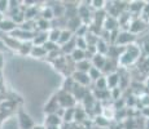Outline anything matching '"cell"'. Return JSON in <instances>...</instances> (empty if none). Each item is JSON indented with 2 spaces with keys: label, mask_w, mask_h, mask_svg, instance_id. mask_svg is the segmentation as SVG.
Instances as JSON below:
<instances>
[{
  "label": "cell",
  "mask_w": 149,
  "mask_h": 129,
  "mask_svg": "<svg viewBox=\"0 0 149 129\" xmlns=\"http://www.w3.org/2000/svg\"><path fill=\"white\" fill-rule=\"evenodd\" d=\"M140 54H141V48L137 44H130L127 47L123 48L121 56L118 58V66L121 67H128V66H132L134 63H136L140 58Z\"/></svg>",
  "instance_id": "cell-1"
},
{
  "label": "cell",
  "mask_w": 149,
  "mask_h": 129,
  "mask_svg": "<svg viewBox=\"0 0 149 129\" xmlns=\"http://www.w3.org/2000/svg\"><path fill=\"white\" fill-rule=\"evenodd\" d=\"M136 41V36L134 34H131L130 31L127 30H121L118 31V35L116 38V41H114V45L116 47H127L130 44H134Z\"/></svg>",
  "instance_id": "cell-2"
},
{
  "label": "cell",
  "mask_w": 149,
  "mask_h": 129,
  "mask_svg": "<svg viewBox=\"0 0 149 129\" xmlns=\"http://www.w3.org/2000/svg\"><path fill=\"white\" fill-rule=\"evenodd\" d=\"M56 98H57V102H58V106L60 108H70V107H74L75 105V98L71 96V93H68V92H58L56 94Z\"/></svg>",
  "instance_id": "cell-3"
},
{
  "label": "cell",
  "mask_w": 149,
  "mask_h": 129,
  "mask_svg": "<svg viewBox=\"0 0 149 129\" xmlns=\"http://www.w3.org/2000/svg\"><path fill=\"white\" fill-rule=\"evenodd\" d=\"M147 28H148V23L143 18H132L130 22V25H128L127 31H130L131 34H134V35L136 36L137 34L144 32Z\"/></svg>",
  "instance_id": "cell-4"
},
{
  "label": "cell",
  "mask_w": 149,
  "mask_h": 129,
  "mask_svg": "<svg viewBox=\"0 0 149 129\" xmlns=\"http://www.w3.org/2000/svg\"><path fill=\"white\" fill-rule=\"evenodd\" d=\"M17 121H18L19 129H31L34 127V120L31 119V116L26 114L24 110L19 108L18 112H17Z\"/></svg>",
  "instance_id": "cell-5"
},
{
  "label": "cell",
  "mask_w": 149,
  "mask_h": 129,
  "mask_svg": "<svg viewBox=\"0 0 149 129\" xmlns=\"http://www.w3.org/2000/svg\"><path fill=\"white\" fill-rule=\"evenodd\" d=\"M71 79L74 80L77 85H81V87H84L87 88L88 85L91 84V79L88 77V74L87 72H79V71H73L71 74Z\"/></svg>",
  "instance_id": "cell-6"
},
{
  "label": "cell",
  "mask_w": 149,
  "mask_h": 129,
  "mask_svg": "<svg viewBox=\"0 0 149 129\" xmlns=\"http://www.w3.org/2000/svg\"><path fill=\"white\" fill-rule=\"evenodd\" d=\"M105 79H107V87H108V90H111V89H116V88L119 87V81H121V75L119 72L114 71V72H110L108 75H104Z\"/></svg>",
  "instance_id": "cell-7"
},
{
  "label": "cell",
  "mask_w": 149,
  "mask_h": 129,
  "mask_svg": "<svg viewBox=\"0 0 149 129\" xmlns=\"http://www.w3.org/2000/svg\"><path fill=\"white\" fill-rule=\"evenodd\" d=\"M118 28H119L118 19L107 14V18H105L104 23H102V30L108 31V32H111V31H116V30H118Z\"/></svg>",
  "instance_id": "cell-8"
},
{
  "label": "cell",
  "mask_w": 149,
  "mask_h": 129,
  "mask_svg": "<svg viewBox=\"0 0 149 129\" xmlns=\"http://www.w3.org/2000/svg\"><path fill=\"white\" fill-rule=\"evenodd\" d=\"M17 27H18V26L14 23L10 18H3L1 21H0V31H1V32L9 34L10 35Z\"/></svg>",
  "instance_id": "cell-9"
},
{
  "label": "cell",
  "mask_w": 149,
  "mask_h": 129,
  "mask_svg": "<svg viewBox=\"0 0 149 129\" xmlns=\"http://www.w3.org/2000/svg\"><path fill=\"white\" fill-rule=\"evenodd\" d=\"M83 25V22H82V19L79 18L78 16L77 17H74V18H70V19H66V30H69L70 32H73V34H75L77 32V30H78L79 27Z\"/></svg>",
  "instance_id": "cell-10"
},
{
  "label": "cell",
  "mask_w": 149,
  "mask_h": 129,
  "mask_svg": "<svg viewBox=\"0 0 149 129\" xmlns=\"http://www.w3.org/2000/svg\"><path fill=\"white\" fill-rule=\"evenodd\" d=\"M62 119L57 114H48L45 117V124L44 127H61Z\"/></svg>",
  "instance_id": "cell-11"
},
{
  "label": "cell",
  "mask_w": 149,
  "mask_h": 129,
  "mask_svg": "<svg viewBox=\"0 0 149 129\" xmlns=\"http://www.w3.org/2000/svg\"><path fill=\"white\" fill-rule=\"evenodd\" d=\"M105 62H107V57L101 56V54H99V53H96L95 56L91 58V65H92V67H95V68H97V70H100V71L102 70Z\"/></svg>",
  "instance_id": "cell-12"
},
{
  "label": "cell",
  "mask_w": 149,
  "mask_h": 129,
  "mask_svg": "<svg viewBox=\"0 0 149 129\" xmlns=\"http://www.w3.org/2000/svg\"><path fill=\"white\" fill-rule=\"evenodd\" d=\"M73 38H74V34L73 32H70V31L66 30V28H62L61 32H60V38H58V41H57V45H58V47H61V45L66 44L68 41H70Z\"/></svg>",
  "instance_id": "cell-13"
},
{
  "label": "cell",
  "mask_w": 149,
  "mask_h": 129,
  "mask_svg": "<svg viewBox=\"0 0 149 129\" xmlns=\"http://www.w3.org/2000/svg\"><path fill=\"white\" fill-rule=\"evenodd\" d=\"M95 47H96V52H97V53L101 54V56H105V57H107L110 44H109V43H107L105 40H102V39L99 38V40H97V43H96Z\"/></svg>",
  "instance_id": "cell-14"
},
{
  "label": "cell",
  "mask_w": 149,
  "mask_h": 129,
  "mask_svg": "<svg viewBox=\"0 0 149 129\" xmlns=\"http://www.w3.org/2000/svg\"><path fill=\"white\" fill-rule=\"evenodd\" d=\"M58 108H60L58 102H57V98H56V96H54L47 102V105H45V107H44V111L47 114H56Z\"/></svg>",
  "instance_id": "cell-15"
},
{
  "label": "cell",
  "mask_w": 149,
  "mask_h": 129,
  "mask_svg": "<svg viewBox=\"0 0 149 129\" xmlns=\"http://www.w3.org/2000/svg\"><path fill=\"white\" fill-rule=\"evenodd\" d=\"M69 57H70V59L74 62V63L81 62V61H83V59H87V58H86V50L78 49V48H75V49L71 52V54Z\"/></svg>",
  "instance_id": "cell-16"
},
{
  "label": "cell",
  "mask_w": 149,
  "mask_h": 129,
  "mask_svg": "<svg viewBox=\"0 0 149 129\" xmlns=\"http://www.w3.org/2000/svg\"><path fill=\"white\" fill-rule=\"evenodd\" d=\"M145 5V1H131L128 3V12L130 13H136V14H140Z\"/></svg>",
  "instance_id": "cell-17"
},
{
  "label": "cell",
  "mask_w": 149,
  "mask_h": 129,
  "mask_svg": "<svg viewBox=\"0 0 149 129\" xmlns=\"http://www.w3.org/2000/svg\"><path fill=\"white\" fill-rule=\"evenodd\" d=\"M74 114H75V107H70V108H64V114H62V123H70L74 121Z\"/></svg>",
  "instance_id": "cell-18"
},
{
  "label": "cell",
  "mask_w": 149,
  "mask_h": 129,
  "mask_svg": "<svg viewBox=\"0 0 149 129\" xmlns=\"http://www.w3.org/2000/svg\"><path fill=\"white\" fill-rule=\"evenodd\" d=\"M92 67L90 59H83L81 62H77L75 63V70L74 71H79V72H88V70Z\"/></svg>",
  "instance_id": "cell-19"
},
{
  "label": "cell",
  "mask_w": 149,
  "mask_h": 129,
  "mask_svg": "<svg viewBox=\"0 0 149 129\" xmlns=\"http://www.w3.org/2000/svg\"><path fill=\"white\" fill-rule=\"evenodd\" d=\"M102 117H104L105 120H111L116 117V108H114V106H110V107H104L101 108V114H100Z\"/></svg>",
  "instance_id": "cell-20"
},
{
  "label": "cell",
  "mask_w": 149,
  "mask_h": 129,
  "mask_svg": "<svg viewBox=\"0 0 149 129\" xmlns=\"http://www.w3.org/2000/svg\"><path fill=\"white\" fill-rule=\"evenodd\" d=\"M40 16H42L40 17L42 19H45V21H48V22H51L54 18L52 8L47 7V5H44V7H43V9H42V12H40Z\"/></svg>",
  "instance_id": "cell-21"
},
{
  "label": "cell",
  "mask_w": 149,
  "mask_h": 129,
  "mask_svg": "<svg viewBox=\"0 0 149 129\" xmlns=\"http://www.w3.org/2000/svg\"><path fill=\"white\" fill-rule=\"evenodd\" d=\"M4 45L8 48H10V49H16L18 50L19 45H21V43L18 41V40H16L12 36H7V39H4Z\"/></svg>",
  "instance_id": "cell-22"
},
{
  "label": "cell",
  "mask_w": 149,
  "mask_h": 129,
  "mask_svg": "<svg viewBox=\"0 0 149 129\" xmlns=\"http://www.w3.org/2000/svg\"><path fill=\"white\" fill-rule=\"evenodd\" d=\"M60 32H61V30H58V28H49L47 32L48 41H52V43H56L57 44L58 38H60Z\"/></svg>",
  "instance_id": "cell-23"
},
{
  "label": "cell",
  "mask_w": 149,
  "mask_h": 129,
  "mask_svg": "<svg viewBox=\"0 0 149 129\" xmlns=\"http://www.w3.org/2000/svg\"><path fill=\"white\" fill-rule=\"evenodd\" d=\"M30 56L36 57V58H42V57L47 56V52L44 50L43 47H35V45H33V48L30 50Z\"/></svg>",
  "instance_id": "cell-24"
},
{
  "label": "cell",
  "mask_w": 149,
  "mask_h": 129,
  "mask_svg": "<svg viewBox=\"0 0 149 129\" xmlns=\"http://www.w3.org/2000/svg\"><path fill=\"white\" fill-rule=\"evenodd\" d=\"M74 87H75V83H74V80L71 79V76H68L66 79L64 80L62 90H64V92H68V93H71V90H73Z\"/></svg>",
  "instance_id": "cell-25"
},
{
  "label": "cell",
  "mask_w": 149,
  "mask_h": 129,
  "mask_svg": "<svg viewBox=\"0 0 149 129\" xmlns=\"http://www.w3.org/2000/svg\"><path fill=\"white\" fill-rule=\"evenodd\" d=\"M107 89H108L107 79H105V76L102 75L95 81V90H107Z\"/></svg>",
  "instance_id": "cell-26"
},
{
  "label": "cell",
  "mask_w": 149,
  "mask_h": 129,
  "mask_svg": "<svg viewBox=\"0 0 149 129\" xmlns=\"http://www.w3.org/2000/svg\"><path fill=\"white\" fill-rule=\"evenodd\" d=\"M88 77L91 79V81H96L97 79H99L100 76H102V72L100 70H97L95 67H91L90 70H88Z\"/></svg>",
  "instance_id": "cell-27"
},
{
  "label": "cell",
  "mask_w": 149,
  "mask_h": 129,
  "mask_svg": "<svg viewBox=\"0 0 149 129\" xmlns=\"http://www.w3.org/2000/svg\"><path fill=\"white\" fill-rule=\"evenodd\" d=\"M86 115H87V112H86V111L83 110L82 107L75 108V114H74V121H83V120H86Z\"/></svg>",
  "instance_id": "cell-28"
},
{
  "label": "cell",
  "mask_w": 149,
  "mask_h": 129,
  "mask_svg": "<svg viewBox=\"0 0 149 129\" xmlns=\"http://www.w3.org/2000/svg\"><path fill=\"white\" fill-rule=\"evenodd\" d=\"M90 7H92L95 10H104L105 1H102V0H93V1H90Z\"/></svg>",
  "instance_id": "cell-29"
},
{
  "label": "cell",
  "mask_w": 149,
  "mask_h": 129,
  "mask_svg": "<svg viewBox=\"0 0 149 129\" xmlns=\"http://www.w3.org/2000/svg\"><path fill=\"white\" fill-rule=\"evenodd\" d=\"M75 38V47L78 48V49H82V50H86L87 49V41H86L84 38H77V36H74Z\"/></svg>",
  "instance_id": "cell-30"
},
{
  "label": "cell",
  "mask_w": 149,
  "mask_h": 129,
  "mask_svg": "<svg viewBox=\"0 0 149 129\" xmlns=\"http://www.w3.org/2000/svg\"><path fill=\"white\" fill-rule=\"evenodd\" d=\"M137 101L140 102V105L143 106V108H144V107H149V93L140 94L139 98H137Z\"/></svg>",
  "instance_id": "cell-31"
},
{
  "label": "cell",
  "mask_w": 149,
  "mask_h": 129,
  "mask_svg": "<svg viewBox=\"0 0 149 129\" xmlns=\"http://www.w3.org/2000/svg\"><path fill=\"white\" fill-rule=\"evenodd\" d=\"M9 10V3L8 0H0V13L4 16V13Z\"/></svg>",
  "instance_id": "cell-32"
},
{
  "label": "cell",
  "mask_w": 149,
  "mask_h": 129,
  "mask_svg": "<svg viewBox=\"0 0 149 129\" xmlns=\"http://www.w3.org/2000/svg\"><path fill=\"white\" fill-rule=\"evenodd\" d=\"M141 114L144 115L145 119H149V107H144V108H143Z\"/></svg>",
  "instance_id": "cell-33"
},
{
  "label": "cell",
  "mask_w": 149,
  "mask_h": 129,
  "mask_svg": "<svg viewBox=\"0 0 149 129\" xmlns=\"http://www.w3.org/2000/svg\"><path fill=\"white\" fill-rule=\"evenodd\" d=\"M3 66H4V57H3V54L0 53V70L3 68Z\"/></svg>",
  "instance_id": "cell-34"
},
{
  "label": "cell",
  "mask_w": 149,
  "mask_h": 129,
  "mask_svg": "<svg viewBox=\"0 0 149 129\" xmlns=\"http://www.w3.org/2000/svg\"><path fill=\"white\" fill-rule=\"evenodd\" d=\"M31 129H45V127L44 125H34Z\"/></svg>",
  "instance_id": "cell-35"
},
{
  "label": "cell",
  "mask_w": 149,
  "mask_h": 129,
  "mask_svg": "<svg viewBox=\"0 0 149 129\" xmlns=\"http://www.w3.org/2000/svg\"><path fill=\"white\" fill-rule=\"evenodd\" d=\"M45 129H61V127H45Z\"/></svg>",
  "instance_id": "cell-36"
},
{
  "label": "cell",
  "mask_w": 149,
  "mask_h": 129,
  "mask_svg": "<svg viewBox=\"0 0 149 129\" xmlns=\"http://www.w3.org/2000/svg\"><path fill=\"white\" fill-rule=\"evenodd\" d=\"M22 4H30V3H29V1H22ZM31 4H35V1L31 3ZM27 8H31V5H27Z\"/></svg>",
  "instance_id": "cell-37"
},
{
  "label": "cell",
  "mask_w": 149,
  "mask_h": 129,
  "mask_svg": "<svg viewBox=\"0 0 149 129\" xmlns=\"http://www.w3.org/2000/svg\"><path fill=\"white\" fill-rule=\"evenodd\" d=\"M145 129H149V119H147V121H145Z\"/></svg>",
  "instance_id": "cell-38"
},
{
  "label": "cell",
  "mask_w": 149,
  "mask_h": 129,
  "mask_svg": "<svg viewBox=\"0 0 149 129\" xmlns=\"http://www.w3.org/2000/svg\"><path fill=\"white\" fill-rule=\"evenodd\" d=\"M3 18H4V16H3V14H1V13H0V21H1V19H3Z\"/></svg>",
  "instance_id": "cell-39"
},
{
  "label": "cell",
  "mask_w": 149,
  "mask_h": 129,
  "mask_svg": "<svg viewBox=\"0 0 149 129\" xmlns=\"http://www.w3.org/2000/svg\"><path fill=\"white\" fill-rule=\"evenodd\" d=\"M147 88H149V79L147 80Z\"/></svg>",
  "instance_id": "cell-40"
},
{
  "label": "cell",
  "mask_w": 149,
  "mask_h": 129,
  "mask_svg": "<svg viewBox=\"0 0 149 129\" xmlns=\"http://www.w3.org/2000/svg\"><path fill=\"white\" fill-rule=\"evenodd\" d=\"M147 23H148V27H149V17H148V19H147Z\"/></svg>",
  "instance_id": "cell-41"
}]
</instances>
